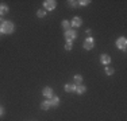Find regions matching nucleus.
Instances as JSON below:
<instances>
[{"instance_id":"ddd939ff","label":"nucleus","mask_w":127,"mask_h":121,"mask_svg":"<svg viewBox=\"0 0 127 121\" xmlns=\"http://www.w3.org/2000/svg\"><path fill=\"white\" fill-rule=\"evenodd\" d=\"M73 81H74V85H81V83H83V75H81V74H76L73 77Z\"/></svg>"},{"instance_id":"423d86ee","label":"nucleus","mask_w":127,"mask_h":121,"mask_svg":"<svg viewBox=\"0 0 127 121\" xmlns=\"http://www.w3.org/2000/svg\"><path fill=\"white\" fill-rule=\"evenodd\" d=\"M42 96L45 97V98H47V100H50L51 97H53V89H51L50 86H46V87H43V90H42Z\"/></svg>"},{"instance_id":"dca6fc26","label":"nucleus","mask_w":127,"mask_h":121,"mask_svg":"<svg viewBox=\"0 0 127 121\" xmlns=\"http://www.w3.org/2000/svg\"><path fill=\"white\" fill-rule=\"evenodd\" d=\"M104 73L107 75H112L114 73H115V69L111 67V66H105V67H104Z\"/></svg>"},{"instance_id":"4468645a","label":"nucleus","mask_w":127,"mask_h":121,"mask_svg":"<svg viewBox=\"0 0 127 121\" xmlns=\"http://www.w3.org/2000/svg\"><path fill=\"white\" fill-rule=\"evenodd\" d=\"M51 106H50V102H49V100H45L41 104V109L42 110H49Z\"/></svg>"},{"instance_id":"9d476101","label":"nucleus","mask_w":127,"mask_h":121,"mask_svg":"<svg viewBox=\"0 0 127 121\" xmlns=\"http://www.w3.org/2000/svg\"><path fill=\"white\" fill-rule=\"evenodd\" d=\"M64 89H65L66 93H74V90H76V85L74 83H65Z\"/></svg>"},{"instance_id":"20e7f679","label":"nucleus","mask_w":127,"mask_h":121,"mask_svg":"<svg viewBox=\"0 0 127 121\" xmlns=\"http://www.w3.org/2000/svg\"><path fill=\"white\" fill-rule=\"evenodd\" d=\"M115 44H116V47L119 48V50L126 51V47H127V39L125 38V36H120V38H118V39H116Z\"/></svg>"},{"instance_id":"f3484780","label":"nucleus","mask_w":127,"mask_h":121,"mask_svg":"<svg viewBox=\"0 0 127 121\" xmlns=\"http://www.w3.org/2000/svg\"><path fill=\"white\" fill-rule=\"evenodd\" d=\"M77 3H78V7H87V5H89L91 0H80Z\"/></svg>"},{"instance_id":"1a4fd4ad","label":"nucleus","mask_w":127,"mask_h":121,"mask_svg":"<svg viewBox=\"0 0 127 121\" xmlns=\"http://www.w3.org/2000/svg\"><path fill=\"white\" fill-rule=\"evenodd\" d=\"M87 92V86H85V85H83V83H81V85H76V90H74V93H77V94H84V93H85Z\"/></svg>"},{"instance_id":"5701e85b","label":"nucleus","mask_w":127,"mask_h":121,"mask_svg":"<svg viewBox=\"0 0 127 121\" xmlns=\"http://www.w3.org/2000/svg\"><path fill=\"white\" fill-rule=\"evenodd\" d=\"M0 35H3V32H1V30H0Z\"/></svg>"},{"instance_id":"6e6552de","label":"nucleus","mask_w":127,"mask_h":121,"mask_svg":"<svg viewBox=\"0 0 127 121\" xmlns=\"http://www.w3.org/2000/svg\"><path fill=\"white\" fill-rule=\"evenodd\" d=\"M100 62H101L104 66H110V63H111V57L108 55V54H101V55H100Z\"/></svg>"},{"instance_id":"f257e3e1","label":"nucleus","mask_w":127,"mask_h":121,"mask_svg":"<svg viewBox=\"0 0 127 121\" xmlns=\"http://www.w3.org/2000/svg\"><path fill=\"white\" fill-rule=\"evenodd\" d=\"M0 30H1L3 35L4 34H12L15 31V24L11 22V20H3L1 26H0Z\"/></svg>"},{"instance_id":"7ed1b4c3","label":"nucleus","mask_w":127,"mask_h":121,"mask_svg":"<svg viewBox=\"0 0 127 121\" xmlns=\"http://www.w3.org/2000/svg\"><path fill=\"white\" fill-rule=\"evenodd\" d=\"M83 47H84V50H87V51L92 50V48L95 47V39H93L92 36H88V38H87L85 40H84Z\"/></svg>"},{"instance_id":"0eeeda50","label":"nucleus","mask_w":127,"mask_h":121,"mask_svg":"<svg viewBox=\"0 0 127 121\" xmlns=\"http://www.w3.org/2000/svg\"><path fill=\"white\" fill-rule=\"evenodd\" d=\"M81 24H83V19L78 16H74L73 19H72L70 22V27H73V28H78V27H81Z\"/></svg>"},{"instance_id":"4be33fe9","label":"nucleus","mask_w":127,"mask_h":121,"mask_svg":"<svg viewBox=\"0 0 127 121\" xmlns=\"http://www.w3.org/2000/svg\"><path fill=\"white\" fill-rule=\"evenodd\" d=\"M1 22H3V20H1V18H0V26H1Z\"/></svg>"},{"instance_id":"39448f33","label":"nucleus","mask_w":127,"mask_h":121,"mask_svg":"<svg viewBox=\"0 0 127 121\" xmlns=\"http://www.w3.org/2000/svg\"><path fill=\"white\" fill-rule=\"evenodd\" d=\"M56 7H57V1H56V0H45V1H43L45 11H53V10H56Z\"/></svg>"},{"instance_id":"9b49d317","label":"nucleus","mask_w":127,"mask_h":121,"mask_svg":"<svg viewBox=\"0 0 127 121\" xmlns=\"http://www.w3.org/2000/svg\"><path fill=\"white\" fill-rule=\"evenodd\" d=\"M8 11H10V7L4 3H1L0 4V16H4L5 14H8Z\"/></svg>"},{"instance_id":"6ab92c4d","label":"nucleus","mask_w":127,"mask_h":121,"mask_svg":"<svg viewBox=\"0 0 127 121\" xmlns=\"http://www.w3.org/2000/svg\"><path fill=\"white\" fill-rule=\"evenodd\" d=\"M37 16L38 18H45L46 16V11H45L43 8H42V10H38L37 11Z\"/></svg>"},{"instance_id":"f03ea898","label":"nucleus","mask_w":127,"mask_h":121,"mask_svg":"<svg viewBox=\"0 0 127 121\" xmlns=\"http://www.w3.org/2000/svg\"><path fill=\"white\" fill-rule=\"evenodd\" d=\"M65 39H66V42H73L74 39H77V31L74 28H70V30H68V31H65Z\"/></svg>"},{"instance_id":"f8f14e48","label":"nucleus","mask_w":127,"mask_h":121,"mask_svg":"<svg viewBox=\"0 0 127 121\" xmlns=\"http://www.w3.org/2000/svg\"><path fill=\"white\" fill-rule=\"evenodd\" d=\"M49 102H50V106H54V108H57L60 105V98L57 96H53L49 100Z\"/></svg>"},{"instance_id":"aec40b11","label":"nucleus","mask_w":127,"mask_h":121,"mask_svg":"<svg viewBox=\"0 0 127 121\" xmlns=\"http://www.w3.org/2000/svg\"><path fill=\"white\" fill-rule=\"evenodd\" d=\"M73 48V42H66L65 43V50L66 51H70Z\"/></svg>"},{"instance_id":"a211bd4d","label":"nucleus","mask_w":127,"mask_h":121,"mask_svg":"<svg viewBox=\"0 0 127 121\" xmlns=\"http://www.w3.org/2000/svg\"><path fill=\"white\" fill-rule=\"evenodd\" d=\"M68 4H69V7H70V8H77L78 7V3L76 1V0H69Z\"/></svg>"},{"instance_id":"412c9836","label":"nucleus","mask_w":127,"mask_h":121,"mask_svg":"<svg viewBox=\"0 0 127 121\" xmlns=\"http://www.w3.org/2000/svg\"><path fill=\"white\" fill-rule=\"evenodd\" d=\"M4 113H5L4 108H3V106H0V117H3V116H4Z\"/></svg>"},{"instance_id":"2eb2a0df","label":"nucleus","mask_w":127,"mask_h":121,"mask_svg":"<svg viewBox=\"0 0 127 121\" xmlns=\"http://www.w3.org/2000/svg\"><path fill=\"white\" fill-rule=\"evenodd\" d=\"M61 27L64 28V31H68V30H70V22H68V20H62L61 22Z\"/></svg>"}]
</instances>
